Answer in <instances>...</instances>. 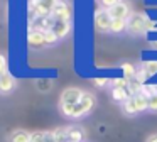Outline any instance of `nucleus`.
<instances>
[{
	"label": "nucleus",
	"instance_id": "f257e3e1",
	"mask_svg": "<svg viewBox=\"0 0 157 142\" xmlns=\"http://www.w3.org/2000/svg\"><path fill=\"white\" fill-rule=\"evenodd\" d=\"M154 27V22L149 20L144 14L133 12L128 15L127 19V32L132 34V36H140V34H145L149 29Z\"/></svg>",
	"mask_w": 157,
	"mask_h": 142
},
{
	"label": "nucleus",
	"instance_id": "f03ea898",
	"mask_svg": "<svg viewBox=\"0 0 157 142\" xmlns=\"http://www.w3.org/2000/svg\"><path fill=\"white\" fill-rule=\"evenodd\" d=\"M96 105V97L90 91H85L81 97V100L73 107V117L71 118H83L86 117L88 113H91L93 108Z\"/></svg>",
	"mask_w": 157,
	"mask_h": 142
},
{
	"label": "nucleus",
	"instance_id": "7ed1b4c3",
	"mask_svg": "<svg viewBox=\"0 0 157 142\" xmlns=\"http://www.w3.org/2000/svg\"><path fill=\"white\" fill-rule=\"evenodd\" d=\"M58 0H31V12L36 17H51Z\"/></svg>",
	"mask_w": 157,
	"mask_h": 142
},
{
	"label": "nucleus",
	"instance_id": "20e7f679",
	"mask_svg": "<svg viewBox=\"0 0 157 142\" xmlns=\"http://www.w3.org/2000/svg\"><path fill=\"white\" fill-rule=\"evenodd\" d=\"M112 15H110L108 9H98L95 12V17H93V22H95V27L98 32L106 34L110 32V26H112Z\"/></svg>",
	"mask_w": 157,
	"mask_h": 142
},
{
	"label": "nucleus",
	"instance_id": "39448f33",
	"mask_svg": "<svg viewBox=\"0 0 157 142\" xmlns=\"http://www.w3.org/2000/svg\"><path fill=\"white\" fill-rule=\"evenodd\" d=\"M71 15H73V9L69 5V2L66 0H58L54 10L51 12V19L54 20H71Z\"/></svg>",
	"mask_w": 157,
	"mask_h": 142
},
{
	"label": "nucleus",
	"instance_id": "423d86ee",
	"mask_svg": "<svg viewBox=\"0 0 157 142\" xmlns=\"http://www.w3.org/2000/svg\"><path fill=\"white\" fill-rule=\"evenodd\" d=\"M83 93L85 91L81 88H76V86H69L66 90H63L61 97H59V103H66V105H76L79 100H81Z\"/></svg>",
	"mask_w": 157,
	"mask_h": 142
},
{
	"label": "nucleus",
	"instance_id": "0eeeda50",
	"mask_svg": "<svg viewBox=\"0 0 157 142\" xmlns=\"http://www.w3.org/2000/svg\"><path fill=\"white\" fill-rule=\"evenodd\" d=\"M15 85H17V81H15V78L12 76L9 71L0 74V93L2 95L12 93V91L15 90Z\"/></svg>",
	"mask_w": 157,
	"mask_h": 142
},
{
	"label": "nucleus",
	"instance_id": "6e6552de",
	"mask_svg": "<svg viewBox=\"0 0 157 142\" xmlns=\"http://www.w3.org/2000/svg\"><path fill=\"white\" fill-rule=\"evenodd\" d=\"M108 12H110V15H112V19H125L127 20L130 15V7L127 2H122V0H120L118 3L110 7Z\"/></svg>",
	"mask_w": 157,
	"mask_h": 142
},
{
	"label": "nucleus",
	"instance_id": "1a4fd4ad",
	"mask_svg": "<svg viewBox=\"0 0 157 142\" xmlns=\"http://www.w3.org/2000/svg\"><path fill=\"white\" fill-rule=\"evenodd\" d=\"M51 30L56 34L58 39H64L69 32H71V20H56L52 24Z\"/></svg>",
	"mask_w": 157,
	"mask_h": 142
},
{
	"label": "nucleus",
	"instance_id": "9d476101",
	"mask_svg": "<svg viewBox=\"0 0 157 142\" xmlns=\"http://www.w3.org/2000/svg\"><path fill=\"white\" fill-rule=\"evenodd\" d=\"M86 132L81 125H69L68 127V140L69 142H85Z\"/></svg>",
	"mask_w": 157,
	"mask_h": 142
},
{
	"label": "nucleus",
	"instance_id": "9b49d317",
	"mask_svg": "<svg viewBox=\"0 0 157 142\" xmlns=\"http://www.w3.org/2000/svg\"><path fill=\"white\" fill-rule=\"evenodd\" d=\"M27 44L31 47H41V46H46L44 42V32L41 30H36V29H29V34H27Z\"/></svg>",
	"mask_w": 157,
	"mask_h": 142
},
{
	"label": "nucleus",
	"instance_id": "f8f14e48",
	"mask_svg": "<svg viewBox=\"0 0 157 142\" xmlns=\"http://www.w3.org/2000/svg\"><path fill=\"white\" fill-rule=\"evenodd\" d=\"M110 93H112V98L117 101V103L122 105L123 101L130 100L132 98V93H130L128 88H117V86H112V90H110Z\"/></svg>",
	"mask_w": 157,
	"mask_h": 142
},
{
	"label": "nucleus",
	"instance_id": "ddd939ff",
	"mask_svg": "<svg viewBox=\"0 0 157 142\" xmlns=\"http://www.w3.org/2000/svg\"><path fill=\"white\" fill-rule=\"evenodd\" d=\"M9 142H31V132L24 128H15L9 135Z\"/></svg>",
	"mask_w": 157,
	"mask_h": 142
},
{
	"label": "nucleus",
	"instance_id": "4468645a",
	"mask_svg": "<svg viewBox=\"0 0 157 142\" xmlns=\"http://www.w3.org/2000/svg\"><path fill=\"white\" fill-rule=\"evenodd\" d=\"M133 103H135V108L139 113H142V112H147L149 110V98L145 97L144 93H137L132 97Z\"/></svg>",
	"mask_w": 157,
	"mask_h": 142
},
{
	"label": "nucleus",
	"instance_id": "2eb2a0df",
	"mask_svg": "<svg viewBox=\"0 0 157 142\" xmlns=\"http://www.w3.org/2000/svg\"><path fill=\"white\" fill-rule=\"evenodd\" d=\"M142 69L145 71V74H147V78H152V76H155L157 74V59H150V61H144L142 64Z\"/></svg>",
	"mask_w": 157,
	"mask_h": 142
},
{
	"label": "nucleus",
	"instance_id": "dca6fc26",
	"mask_svg": "<svg viewBox=\"0 0 157 142\" xmlns=\"http://www.w3.org/2000/svg\"><path fill=\"white\" fill-rule=\"evenodd\" d=\"M127 30V20L125 19H113L112 26H110V32L112 34H122Z\"/></svg>",
	"mask_w": 157,
	"mask_h": 142
},
{
	"label": "nucleus",
	"instance_id": "f3484780",
	"mask_svg": "<svg viewBox=\"0 0 157 142\" xmlns=\"http://www.w3.org/2000/svg\"><path fill=\"white\" fill-rule=\"evenodd\" d=\"M51 132L56 142H68V127H58Z\"/></svg>",
	"mask_w": 157,
	"mask_h": 142
},
{
	"label": "nucleus",
	"instance_id": "a211bd4d",
	"mask_svg": "<svg viewBox=\"0 0 157 142\" xmlns=\"http://www.w3.org/2000/svg\"><path fill=\"white\" fill-rule=\"evenodd\" d=\"M122 110H123V113L128 115V117H133V115L139 113V112H137V108H135V103H133L132 98H130V100H127V101H123V103H122Z\"/></svg>",
	"mask_w": 157,
	"mask_h": 142
},
{
	"label": "nucleus",
	"instance_id": "6ab92c4d",
	"mask_svg": "<svg viewBox=\"0 0 157 142\" xmlns=\"http://www.w3.org/2000/svg\"><path fill=\"white\" fill-rule=\"evenodd\" d=\"M122 69H123V78H125V80H133V78H135V73H137V69H135V66H132V64L130 63H125L122 66Z\"/></svg>",
	"mask_w": 157,
	"mask_h": 142
},
{
	"label": "nucleus",
	"instance_id": "aec40b11",
	"mask_svg": "<svg viewBox=\"0 0 157 142\" xmlns=\"http://www.w3.org/2000/svg\"><path fill=\"white\" fill-rule=\"evenodd\" d=\"M58 37H56V34L52 32V30H46L44 32V42L46 46H54V44H58Z\"/></svg>",
	"mask_w": 157,
	"mask_h": 142
},
{
	"label": "nucleus",
	"instance_id": "412c9836",
	"mask_svg": "<svg viewBox=\"0 0 157 142\" xmlns=\"http://www.w3.org/2000/svg\"><path fill=\"white\" fill-rule=\"evenodd\" d=\"M31 142H46V132H31Z\"/></svg>",
	"mask_w": 157,
	"mask_h": 142
},
{
	"label": "nucleus",
	"instance_id": "4be33fe9",
	"mask_svg": "<svg viewBox=\"0 0 157 142\" xmlns=\"http://www.w3.org/2000/svg\"><path fill=\"white\" fill-rule=\"evenodd\" d=\"M91 83L95 85V86L103 88V86H106L108 83H112V81H110L108 78H93V80H91Z\"/></svg>",
	"mask_w": 157,
	"mask_h": 142
},
{
	"label": "nucleus",
	"instance_id": "5701e85b",
	"mask_svg": "<svg viewBox=\"0 0 157 142\" xmlns=\"http://www.w3.org/2000/svg\"><path fill=\"white\" fill-rule=\"evenodd\" d=\"M149 110L150 112H157V93L149 97Z\"/></svg>",
	"mask_w": 157,
	"mask_h": 142
},
{
	"label": "nucleus",
	"instance_id": "b1692460",
	"mask_svg": "<svg viewBox=\"0 0 157 142\" xmlns=\"http://www.w3.org/2000/svg\"><path fill=\"white\" fill-rule=\"evenodd\" d=\"M5 66H7V57L4 56V54H0V74L2 73H5Z\"/></svg>",
	"mask_w": 157,
	"mask_h": 142
},
{
	"label": "nucleus",
	"instance_id": "393cba45",
	"mask_svg": "<svg viewBox=\"0 0 157 142\" xmlns=\"http://www.w3.org/2000/svg\"><path fill=\"white\" fill-rule=\"evenodd\" d=\"M120 0H100V3H101L105 9H110V7H113L115 3H118Z\"/></svg>",
	"mask_w": 157,
	"mask_h": 142
},
{
	"label": "nucleus",
	"instance_id": "a878e982",
	"mask_svg": "<svg viewBox=\"0 0 157 142\" xmlns=\"http://www.w3.org/2000/svg\"><path fill=\"white\" fill-rule=\"evenodd\" d=\"M145 142H157V134H150L149 137L145 139Z\"/></svg>",
	"mask_w": 157,
	"mask_h": 142
},
{
	"label": "nucleus",
	"instance_id": "bb28decb",
	"mask_svg": "<svg viewBox=\"0 0 157 142\" xmlns=\"http://www.w3.org/2000/svg\"><path fill=\"white\" fill-rule=\"evenodd\" d=\"M68 142H69V140H68Z\"/></svg>",
	"mask_w": 157,
	"mask_h": 142
}]
</instances>
